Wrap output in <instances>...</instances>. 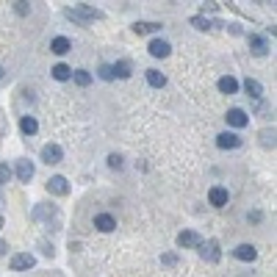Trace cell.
<instances>
[{"label":"cell","instance_id":"cell-26","mask_svg":"<svg viewBox=\"0 0 277 277\" xmlns=\"http://www.w3.org/2000/svg\"><path fill=\"white\" fill-rule=\"evenodd\" d=\"M261 144H263V147H275V128L261 133Z\"/></svg>","mask_w":277,"mask_h":277},{"label":"cell","instance_id":"cell-1","mask_svg":"<svg viewBox=\"0 0 277 277\" xmlns=\"http://www.w3.org/2000/svg\"><path fill=\"white\" fill-rule=\"evenodd\" d=\"M103 14L97 11L94 6H72V8H67V20H72V22H78V25H92L94 20H100Z\"/></svg>","mask_w":277,"mask_h":277},{"label":"cell","instance_id":"cell-17","mask_svg":"<svg viewBox=\"0 0 277 277\" xmlns=\"http://www.w3.org/2000/svg\"><path fill=\"white\" fill-rule=\"evenodd\" d=\"M161 22H133V31H136L138 36H144V34H155V31H161Z\"/></svg>","mask_w":277,"mask_h":277},{"label":"cell","instance_id":"cell-16","mask_svg":"<svg viewBox=\"0 0 277 277\" xmlns=\"http://www.w3.org/2000/svg\"><path fill=\"white\" fill-rule=\"evenodd\" d=\"M249 47H252V53L255 55H266V50H269V42L263 39V36H249Z\"/></svg>","mask_w":277,"mask_h":277},{"label":"cell","instance_id":"cell-28","mask_svg":"<svg viewBox=\"0 0 277 277\" xmlns=\"http://www.w3.org/2000/svg\"><path fill=\"white\" fill-rule=\"evenodd\" d=\"M108 166H111V169H119V166H122V155L111 152V155H108Z\"/></svg>","mask_w":277,"mask_h":277},{"label":"cell","instance_id":"cell-20","mask_svg":"<svg viewBox=\"0 0 277 277\" xmlns=\"http://www.w3.org/2000/svg\"><path fill=\"white\" fill-rule=\"evenodd\" d=\"M147 83L155 86V89H161V86H166V75L158 72V69H147Z\"/></svg>","mask_w":277,"mask_h":277},{"label":"cell","instance_id":"cell-9","mask_svg":"<svg viewBox=\"0 0 277 277\" xmlns=\"http://www.w3.org/2000/svg\"><path fill=\"white\" fill-rule=\"evenodd\" d=\"M150 55H155V58H166V55L172 53V47H169V42H164V39H152L150 42Z\"/></svg>","mask_w":277,"mask_h":277},{"label":"cell","instance_id":"cell-10","mask_svg":"<svg viewBox=\"0 0 277 277\" xmlns=\"http://www.w3.org/2000/svg\"><path fill=\"white\" fill-rule=\"evenodd\" d=\"M216 144H219L222 150H235V147H241V138L235 136V133H219V136H216Z\"/></svg>","mask_w":277,"mask_h":277},{"label":"cell","instance_id":"cell-12","mask_svg":"<svg viewBox=\"0 0 277 277\" xmlns=\"http://www.w3.org/2000/svg\"><path fill=\"white\" fill-rule=\"evenodd\" d=\"M200 233H194V230H183V233H178V244L180 247H200Z\"/></svg>","mask_w":277,"mask_h":277},{"label":"cell","instance_id":"cell-11","mask_svg":"<svg viewBox=\"0 0 277 277\" xmlns=\"http://www.w3.org/2000/svg\"><path fill=\"white\" fill-rule=\"evenodd\" d=\"M69 50H72V42H69L67 36H55V39L50 42V53H55V55H67Z\"/></svg>","mask_w":277,"mask_h":277},{"label":"cell","instance_id":"cell-24","mask_svg":"<svg viewBox=\"0 0 277 277\" xmlns=\"http://www.w3.org/2000/svg\"><path fill=\"white\" fill-rule=\"evenodd\" d=\"M72 78H75L78 86H89V83H92V75L86 72V69H75V72H72Z\"/></svg>","mask_w":277,"mask_h":277},{"label":"cell","instance_id":"cell-7","mask_svg":"<svg viewBox=\"0 0 277 277\" xmlns=\"http://www.w3.org/2000/svg\"><path fill=\"white\" fill-rule=\"evenodd\" d=\"M94 228L100 230V233H111V230L117 228V219L111 214H97L94 216Z\"/></svg>","mask_w":277,"mask_h":277},{"label":"cell","instance_id":"cell-27","mask_svg":"<svg viewBox=\"0 0 277 277\" xmlns=\"http://www.w3.org/2000/svg\"><path fill=\"white\" fill-rule=\"evenodd\" d=\"M100 78H103V81H114V69H111V64H103V67H100Z\"/></svg>","mask_w":277,"mask_h":277},{"label":"cell","instance_id":"cell-13","mask_svg":"<svg viewBox=\"0 0 277 277\" xmlns=\"http://www.w3.org/2000/svg\"><path fill=\"white\" fill-rule=\"evenodd\" d=\"M225 119H228V125H233V128H244V125L249 122V117L244 114L241 108H230V111H228V117H225Z\"/></svg>","mask_w":277,"mask_h":277},{"label":"cell","instance_id":"cell-3","mask_svg":"<svg viewBox=\"0 0 277 277\" xmlns=\"http://www.w3.org/2000/svg\"><path fill=\"white\" fill-rule=\"evenodd\" d=\"M34 263H36V258L31 252H17L8 266H11V272H25V269H34Z\"/></svg>","mask_w":277,"mask_h":277},{"label":"cell","instance_id":"cell-14","mask_svg":"<svg viewBox=\"0 0 277 277\" xmlns=\"http://www.w3.org/2000/svg\"><path fill=\"white\" fill-rule=\"evenodd\" d=\"M233 255L238 258V261H255V258H258V249L252 247V244H241V247L233 249Z\"/></svg>","mask_w":277,"mask_h":277},{"label":"cell","instance_id":"cell-33","mask_svg":"<svg viewBox=\"0 0 277 277\" xmlns=\"http://www.w3.org/2000/svg\"><path fill=\"white\" fill-rule=\"evenodd\" d=\"M219 8V3H202V11H216Z\"/></svg>","mask_w":277,"mask_h":277},{"label":"cell","instance_id":"cell-30","mask_svg":"<svg viewBox=\"0 0 277 277\" xmlns=\"http://www.w3.org/2000/svg\"><path fill=\"white\" fill-rule=\"evenodd\" d=\"M161 263H166V266H175V263H178V255H175V252H166V255L161 258Z\"/></svg>","mask_w":277,"mask_h":277},{"label":"cell","instance_id":"cell-22","mask_svg":"<svg viewBox=\"0 0 277 277\" xmlns=\"http://www.w3.org/2000/svg\"><path fill=\"white\" fill-rule=\"evenodd\" d=\"M50 72H53L55 81H69V78H72V69H69L67 64H55V67L50 69Z\"/></svg>","mask_w":277,"mask_h":277},{"label":"cell","instance_id":"cell-34","mask_svg":"<svg viewBox=\"0 0 277 277\" xmlns=\"http://www.w3.org/2000/svg\"><path fill=\"white\" fill-rule=\"evenodd\" d=\"M6 249H8V244H6V241H0V255H6Z\"/></svg>","mask_w":277,"mask_h":277},{"label":"cell","instance_id":"cell-32","mask_svg":"<svg viewBox=\"0 0 277 277\" xmlns=\"http://www.w3.org/2000/svg\"><path fill=\"white\" fill-rule=\"evenodd\" d=\"M42 252H45V255H47V258H53V255H55L53 244H45V241H42Z\"/></svg>","mask_w":277,"mask_h":277},{"label":"cell","instance_id":"cell-35","mask_svg":"<svg viewBox=\"0 0 277 277\" xmlns=\"http://www.w3.org/2000/svg\"><path fill=\"white\" fill-rule=\"evenodd\" d=\"M0 228H3V216H0Z\"/></svg>","mask_w":277,"mask_h":277},{"label":"cell","instance_id":"cell-25","mask_svg":"<svg viewBox=\"0 0 277 277\" xmlns=\"http://www.w3.org/2000/svg\"><path fill=\"white\" fill-rule=\"evenodd\" d=\"M191 25H194V28H200V31H208V28L214 25V22L208 20V17H191Z\"/></svg>","mask_w":277,"mask_h":277},{"label":"cell","instance_id":"cell-21","mask_svg":"<svg viewBox=\"0 0 277 277\" xmlns=\"http://www.w3.org/2000/svg\"><path fill=\"white\" fill-rule=\"evenodd\" d=\"M20 131L25 133V136H34V133L39 131V122H36L34 117H22L20 119Z\"/></svg>","mask_w":277,"mask_h":277},{"label":"cell","instance_id":"cell-31","mask_svg":"<svg viewBox=\"0 0 277 277\" xmlns=\"http://www.w3.org/2000/svg\"><path fill=\"white\" fill-rule=\"evenodd\" d=\"M14 11H17V14H28V11H31V6H28V3H14Z\"/></svg>","mask_w":277,"mask_h":277},{"label":"cell","instance_id":"cell-2","mask_svg":"<svg viewBox=\"0 0 277 277\" xmlns=\"http://www.w3.org/2000/svg\"><path fill=\"white\" fill-rule=\"evenodd\" d=\"M200 258L202 261H208V263H216L222 258V252H219V241H200Z\"/></svg>","mask_w":277,"mask_h":277},{"label":"cell","instance_id":"cell-19","mask_svg":"<svg viewBox=\"0 0 277 277\" xmlns=\"http://www.w3.org/2000/svg\"><path fill=\"white\" fill-rule=\"evenodd\" d=\"M31 216L39 222V219H50V216H58V211H55V205H36Z\"/></svg>","mask_w":277,"mask_h":277},{"label":"cell","instance_id":"cell-23","mask_svg":"<svg viewBox=\"0 0 277 277\" xmlns=\"http://www.w3.org/2000/svg\"><path fill=\"white\" fill-rule=\"evenodd\" d=\"M111 69H114V78H131V64H128V61L111 64Z\"/></svg>","mask_w":277,"mask_h":277},{"label":"cell","instance_id":"cell-4","mask_svg":"<svg viewBox=\"0 0 277 277\" xmlns=\"http://www.w3.org/2000/svg\"><path fill=\"white\" fill-rule=\"evenodd\" d=\"M47 191L50 194H58V197H64V194H69V183L64 175H53V178L47 180Z\"/></svg>","mask_w":277,"mask_h":277},{"label":"cell","instance_id":"cell-6","mask_svg":"<svg viewBox=\"0 0 277 277\" xmlns=\"http://www.w3.org/2000/svg\"><path fill=\"white\" fill-rule=\"evenodd\" d=\"M61 158H64V150L58 144H45L42 147V161H45V164H58Z\"/></svg>","mask_w":277,"mask_h":277},{"label":"cell","instance_id":"cell-36","mask_svg":"<svg viewBox=\"0 0 277 277\" xmlns=\"http://www.w3.org/2000/svg\"><path fill=\"white\" fill-rule=\"evenodd\" d=\"M0 78H3V67H0Z\"/></svg>","mask_w":277,"mask_h":277},{"label":"cell","instance_id":"cell-18","mask_svg":"<svg viewBox=\"0 0 277 277\" xmlns=\"http://www.w3.org/2000/svg\"><path fill=\"white\" fill-rule=\"evenodd\" d=\"M219 92H225V94H235V92H238V81H235L233 75L219 78Z\"/></svg>","mask_w":277,"mask_h":277},{"label":"cell","instance_id":"cell-8","mask_svg":"<svg viewBox=\"0 0 277 277\" xmlns=\"http://www.w3.org/2000/svg\"><path fill=\"white\" fill-rule=\"evenodd\" d=\"M34 172H36V169H34V164H31L28 158L17 161V178H20V183H28V180L34 178Z\"/></svg>","mask_w":277,"mask_h":277},{"label":"cell","instance_id":"cell-5","mask_svg":"<svg viewBox=\"0 0 277 277\" xmlns=\"http://www.w3.org/2000/svg\"><path fill=\"white\" fill-rule=\"evenodd\" d=\"M228 200H230V194H228V188H222V186H214L211 191H208V202L214 208H225L228 205Z\"/></svg>","mask_w":277,"mask_h":277},{"label":"cell","instance_id":"cell-29","mask_svg":"<svg viewBox=\"0 0 277 277\" xmlns=\"http://www.w3.org/2000/svg\"><path fill=\"white\" fill-rule=\"evenodd\" d=\"M8 178H11V169H8L6 164H0V186H3V183H8Z\"/></svg>","mask_w":277,"mask_h":277},{"label":"cell","instance_id":"cell-15","mask_svg":"<svg viewBox=\"0 0 277 277\" xmlns=\"http://www.w3.org/2000/svg\"><path fill=\"white\" fill-rule=\"evenodd\" d=\"M244 92H247L252 100H261L263 97V86L255 81V78H247V81H244Z\"/></svg>","mask_w":277,"mask_h":277}]
</instances>
